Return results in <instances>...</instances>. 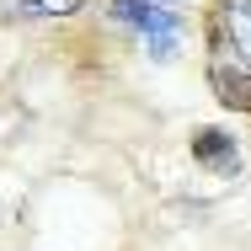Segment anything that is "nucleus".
I'll list each match as a JSON object with an SVG mask.
<instances>
[{
  "label": "nucleus",
  "mask_w": 251,
  "mask_h": 251,
  "mask_svg": "<svg viewBox=\"0 0 251 251\" xmlns=\"http://www.w3.org/2000/svg\"><path fill=\"white\" fill-rule=\"evenodd\" d=\"M230 32H235L241 53L251 59V0H235V5H230Z\"/></svg>",
  "instance_id": "nucleus-4"
},
{
  "label": "nucleus",
  "mask_w": 251,
  "mask_h": 251,
  "mask_svg": "<svg viewBox=\"0 0 251 251\" xmlns=\"http://www.w3.org/2000/svg\"><path fill=\"white\" fill-rule=\"evenodd\" d=\"M27 11H43V16H70V11H80L86 0H22Z\"/></svg>",
  "instance_id": "nucleus-5"
},
{
  "label": "nucleus",
  "mask_w": 251,
  "mask_h": 251,
  "mask_svg": "<svg viewBox=\"0 0 251 251\" xmlns=\"http://www.w3.org/2000/svg\"><path fill=\"white\" fill-rule=\"evenodd\" d=\"M118 5H171V0H118Z\"/></svg>",
  "instance_id": "nucleus-6"
},
{
  "label": "nucleus",
  "mask_w": 251,
  "mask_h": 251,
  "mask_svg": "<svg viewBox=\"0 0 251 251\" xmlns=\"http://www.w3.org/2000/svg\"><path fill=\"white\" fill-rule=\"evenodd\" d=\"M193 160L230 176V171H235V145L225 139V128H198V134H193Z\"/></svg>",
  "instance_id": "nucleus-2"
},
{
  "label": "nucleus",
  "mask_w": 251,
  "mask_h": 251,
  "mask_svg": "<svg viewBox=\"0 0 251 251\" xmlns=\"http://www.w3.org/2000/svg\"><path fill=\"white\" fill-rule=\"evenodd\" d=\"M214 97L225 101V107H235V112H251V70L219 64V70H214Z\"/></svg>",
  "instance_id": "nucleus-3"
},
{
  "label": "nucleus",
  "mask_w": 251,
  "mask_h": 251,
  "mask_svg": "<svg viewBox=\"0 0 251 251\" xmlns=\"http://www.w3.org/2000/svg\"><path fill=\"white\" fill-rule=\"evenodd\" d=\"M112 16H118V22H134V27L150 38L155 59H171V53H176V38H182L176 11H166V5H118V0H112Z\"/></svg>",
  "instance_id": "nucleus-1"
}]
</instances>
